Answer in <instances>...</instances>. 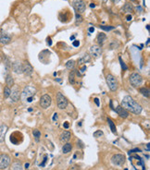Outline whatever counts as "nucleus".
<instances>
[{
  "instance_id": "obj_1",
  "label": "nucleus",
  "mask_w": 150,
  "mask_h": 170,
  "mask_svg": "<svg viewBox=\"0 0 150 170\" xmlns=\"http://www.w3.org/2000/svg\"><path fill=\"white\" fill-rule=\"evenodd\" d=\"M121 106L126 109L127 111H130L135 115H139L142 112V106L136 103L131 96H125L121 101Z\"/></svg>"
},
{
  "instance_id": "obj_2",
  "label": "nucleus",
  "mask_w": 150,
  "mask_h": 170,
  "mask_svg": "<svg viewBox=\"0 0 150 170\" xmlns=\"http://www.w3.org/2000/svg\"><path fill=\"white\" fill-rule=\"evenodd\" d=\"M35 93H36V90L33 87L27 86L24 88L23 92L21 93L20 98L23 102L32 103L33 101V97H34Z\"/></svg>"
},
{
  "instance_id": "obj_3",
  "label": "nucleus",
  "mask_w": 150,
  "mask_h": 170,
  "mask_svg": "<svg viewBox=\"0 0 150 170\" xmlns=\"http://www.w3.org/2000/svg\"><path fill=\"white\" fill-rule=\"evenodd\" d=\"M106 81H107V84L108 86V88L111 90V91H116L117 88H118V82H117L116 78L111 75V74H108L107 77H106Z\"/></svg>"
},
{
  "instance_id": "obj_4",
  "label": "nucleus",
  "mask_w": 150,
  "mask_h": 170,
  "mask_svg": "<svg viewBox=\"0 0 150 170\" xmlns=\"http://www.w3.org/2000/svg\"><path fill=\"white\" fill-rule=\"evenodd\" d=\"M57 104L59 109H65L68 105V100L61 93H57Z\"/></svg>"
},
{
  "instance_id": "obj_5",
  "label": "nucleus",
  "mask_w": 150,
  "mask_h": 170,
  "mask_svg": "<svg viewBox=\"0 0 150 170\" xmlns=\"http://www.w3.org/2000/svg\"><path fill=\"white\" fill-rule=\"evenodd\" d=\"M130 82L133 87H139L143 82V78L138 73H133L130 76Z\"/></svg>"
},
{
  "instance_id": "obj_6",
  "label": "nucleus",
  "mask_w": 150,
  "mask_h": 170,
  "mask_svg": "<svg viewBox=\"0 0 150 170\" xmlns=\"http://www.w3.org/2000/svg\"><path fill=\"white\" fill-rule=\"evenodd\" d=\"M72 6H73L74 9L79 13H83L85 10V3L83 0H73Z\"/></svg>"
},
{
  "instance_id": "obj_7",
  "label": "nucleus",
  "mask_w": 150,
  "mask_h": 170,
  "mask_svg": "<svg viewBox=\"0 0 150 170\" xmlns=\"http://www.w3.org/2000/svg\"><path fill=\"white\" fill-rule=\"evenodd\" d=\"M10 164V158L8 154L0 155V169H6Z\"/></svg>"
},
{
  "instance_id": "obj_8",
  "label": "nucleus",
  "mask_w": 150,
  "mask_h": 170,
  "mask_svg": "<svg viewBox=\"0 0 150 170\" xmlns=\"http://www.w3.org/2000/svg\"><path fill=\"white\" fill-rule=\"evenodd\" d=\"M51 103H52V100H51V97H50L48 94L43 95V96L41 97V99H40V105H41V107L44 108V109L48 108L50 106V104H51Z\"/></svg>"
},
{
  "instance_id": "obj_9",
  "label": "nucleus",
  "mask_w": 150,
  "mask_h": 170,
  "mask_svg": "<svg viewBox=\"0 0 150 170\" xmlns=\"http://www.w3.org/2000/svg\"><path fill=\"white\" fill-rule=\"evenodd\" d=\"M111 161L116 166H122L125 162V156L123 154H115L112 156Z\"/></svg>"
},
{
  "instance_id": "obj_10",
  "label": "nucleus",
  "mask_w": 150,
  "mask_h": 170,
  "mask_svg": "<svg viewBox=\"0 0 150 170\" xmlns=\"http://www.w3.org/2000/svg\"><path fill=\"white\" fill-rule=\"evenodd\" d=\"M115 111L117 112V114H118L120 118H122V119H126V118H128V116H129V112H128L126 109H124L122 106H117Z\"/></svg>"
},
{
  "instance_id": "obj_11",
  "label": "nucleus",
  "mask_w": 150,
  "mask_h": 170,
  "mask_svg": "<svg viewBox=\"0 0 150 170\" xmlns=\"http://www.w3.org/2000/svg\"><path fill=\"white\" fill-rule=\"evenodd\" d=\"M90 53L92 54V56H94L95 57H98L102 54V48L99 45H93L90 48Z\"/></svg>"
},
{
  "instance_id": "obj_12",
  "label": "nucleus",
  "mask_w": 150,
  "mask_h": 170,
  "mask_svg": "<svg viewBox=\"0 0 150 170\" xmlns=\"http://www.w3.org/2000/svg\"><path fill=\"white\" fill-rule=\"evenodd\" d=\"M12 69L13 71L17 73V74H20V73H23V65L19 62V61H16L12 64Z\"/></svg>"
},
{
  "instance_id": "obj_13",
  "label": "nucleus",
  "mask_w": 150,
  "mask_h": 170,
  "mask_svg": "<svg viewBox=\"0 0 150 170\" xmlns=\"http://www.w3.org/2000/svg\"><path fill=\"white\" fill-rule=\"evenodd\" d=\"M33 67L31 66V64L28 62H25V64L23 65V73L26 76H31L33 74Z\"/></svg>"
},
{
  "instance_id": "obj_14",
  "label": "nucleus",
  "mask_w": 150,
  "mask_h": 170,
  "mask_svg": "<svg viewBox=\"0 0 150 170\" xmlns=\"http://www.w3.org/2000/svg\"><path fill=\"white\" fill-rule=\"evenodd\" d=\"M10 98L12 100V102H18L19 100V97H20V93H19V89H14L13 91H11L10 93Z\"/></svg>"
},
{
  "instance_id": "obj_15",
  "label": "nucleus",
  "mask_w": 150,
  "mask_h": 170,
  "mask_svg": "<svg viewBox=\"0 0 150 170\" xmlns=\"http://www.w3.org/2000/svg\"><path fill=\"white\" fill-rule=\"evenodd\" d=\"M7 131H8V127L6 125H0V142H2L5 140Z\"/></svg>"
},
{
  "instance_id": "obj_16",
  "label": "nucleus",
  "mask_w": 150,
  "mask_h": 170,
  "mask_svg": "<svg viewBox=\"0 0 150 170\" xmlns=\"http://www.w3.org/2000/svg\"><path fill=\"white\" fill-rule=\"evenodd\" d=\"M10 37L7 34H5V33H2L1 34V36H0V43H2V44H4V45H7V44H8L9 42H10Z\"/></svg>"
},
{
  "instance_id": "obj_17",
  "label": "nucleus",
  "mask_w": 150,
  "mask_h": 170,
  "mask_svg": "<svg viewBox=\"0 0 150 170\" xmlns=\"http://www.w3.org/2000/svg\"><path fill=\"white\" fill-rule=\"evenodd\" d=\"M70 132H69V131H63L62 133H61V135H60V141H61V142H66L68 141L69 139H70Z\"/></svg>"
},
{
  "instance_id": "obj_18",
  "label": "nucleus",
  "mask_w": 150,
  "mask_h": 170,
  "mask_svg": "<svg viewBox=\"0 0 150 170\" xmlns=\"http://www.w3.org/2000/svg\"><path fill=\"white\" fill-rule=\"evenodd\" d=\"M90 60H91V56H90L89 55L85 54L83 57H81L80 59H78V63H79V64H83V63H87V62H89Z\"/></svg>"
},
{
  "instance_id": "obj_19",
  "label": "nucleus",
  "mask_w": 150,
  "mask_h": 170,
  "mask_svg": "<svg viewBox=\"0 0 150 170\" xmlns=\"http://www.w3.org/2000/svg\"><path fill=\"white\" fill-rule=\"evenodd\" d=\"M6 83L8 85V87H11L12 85L14 84V80H13V78H12V76H11L10 74H8V75H7Z\"/></svg>"
},
{
  "instance_id": "obj_20",
  "label": "nucleus",
  "mask_w": 150,
  "mask_h": 170,
  "mask_svg": "<svg viewBox=\"0 0 150 170\" xmlns=\"http://www.w3.org/2000/svg\"><path fill=\"white\" fill-rule=\"evenodd\" d=\"M107 39V36L106 34H103V33H100V34H97V40L98 42V44H103Z\"/></svg>"
},
{
  "instance_id": "obj_21",
  "label": "nucleus",
  "mask_w": 150,
  "mask_h": 170,
  "mask_svg": "<svg viewBox=\"0 0 150 170\" xmlns=\"http://www.w3.org/2000/svg\"><path fill=\"white\" fill-rule=\"evenodd\" d=\"M72 149V145L70 143H66L64 144V146L62 147V152L64 153H69Z\"/></svg>"
},
{
  "instance_id": "obj_22",
  "label": "nucleus",
  "mask_w": 150,
  "mask_h": 170,
  "mask_svg": "<svg viewBox=\"0 0 150 170\" xmlns=\"http://www.w3.org/2000/svg\"><path fill=\"white\" fill-rule=\"evenodd\" d=\"M140 93L147 98H149V90L146 87L144 88H140Z\"/></svg>"
},
{
  "instance_id": "obj_23",
  "label": "nucleus",
  "mask_w": 150,
  "mask_h": 170,
  "mask_svg": "<svg viewBox=\"0 0 150 170\" xmlns=\"http://www.w3.org/2000/svg\"><path fill=\"white\" fill-rule=\"evenodd\" d=\"M108 125H109V127H110V130H111V131H112L114 134H117L116 127H115L114 123L112 122V120H111V119H108Z\"/></svg>"
},
{
  "instance_id": "obj_24",
  "label": "nucleus",
  "mask_w": 150,
  "mask_h": 170,
  "mask_svg": "<svg viewBox=\"0 0 150 170\" xmlns=\"http://www.w3.org/2000/svg\"><path fill=\"white\" fill-rule=\"evenodd\" d=\"M122 10H124V12H132V11H133V7H132L131 4L126 3V4L124 5V7H123Z\"/></svg>"
},
{
  "instance_id": "obj_25",
  "label": "nucleus",
  "mask_w": 150,
  "mask_h": 170,
  "mask_svg": "<svg viewBox=\"0 0 150 170\" xmlns=\"http://www.w3.org/2000/svg\"><path fill=\"white\" fill-rule=\"evenodd\" d=\"M12 170H23L20 162H15V163L12 165Z\"/></svg>"
},
{
  "instance_id": "obj_26",
  "label": "nucleus",
  "mask_w": 150,
  "mask_h": 170,
  "mask_svg": "<svg viewBox=\"0 0 150 170\" xmlns=\"http://www.w3.org/2000/svg\"><path fill=\"white\" fill-rule=\"evenodd\" d=\"M10 93H11L10 88L8 87V86L5 87V89H4V97H5V98H8L9 95H10Z\"/></svg>"
},
{
  "instance_id": "obj_27",
  "label": "nucleus",
  "mask_w": 150,
  "mask_h": 170,
  "mask_svg": "<svg viewBox=\"0 0 150 170\" xmlns=\"http://www.w3.org/2000/svg\"><path fill=\"white\" fill-rule=\"evenodd\" d=\"M75 66V61L74 60H69L66 63V68L69 69H72Z\"/></svg>"
},
{
  "instance_id": "obj_28",
  "label": "nucleus",
  "mask_w": 150,
  "mask_h": 170,
  "mask_svg": "<svg viewBox=\"0 0 150 170\" xmlns=\"http://www.w3.org/2000/svg\"><path fill=\"white\" fill-rule=\"evenodd\" d=\"M33 136L35 137L36 141H39V138L41 137V133H40V131H39L38 130H34L33 131Z\"/></svg>"
},
{
  "instance_id": "obj_29",
  "label": "nucleus",
  "mask_w": 150,
  "mask_h": 170,
  "mask_svg": "<svg viewBox=\"0 0 150 170\" xmlns=\"http://www.w3.org/2000/svg\"><path fill=\"white\" fill-rule=\"evenodd\" d=\"M100 28H101L102 30H105V31H110V30L114 29L113 26H104V25H101Z\"/></svg>"
},
{
  "instance_id": "obj_30",
  "label": "nucleus",
  "mask_w": 150,
  "mask_h": 170,
  "mask_svg": "<svg viewBox=\"0 0 150 170\" xmlns=\"http://www.w3.org/2000/svg\"><path fill=\"white\" fill-rule=\"evenodd\" d=\"M69 81L71 84H74V73H70L69 74Z\"/></svg>"
},
{
  "instance_id": "obj_31",
  "label": "nucleus",
  "mask_w": 150,
  "mask_h": 170,
  "mask_svg": "<svg viewBox=\"0 0 150 170\" xmlns=\"http://www.w3.org/2000/svg\"><path fill=\"white\" fill-rule=\"evenodd\" d=\"M101 136H103V132L101 130H97L94 133V137H96V138H98V137Z\"/></svg>"
},
{
  "instance_id": "obj_32",
  "label": "nucleus",
  "mask_w": 150,
  "mask_h": 170,
  "mask_svg": "<svg viewBox=\"0 0 150 170\" xmlns=\"http://www.w3.org/2000/svg\"><path fill=\"white\" fill-rule=\"evenodd\" d=\"M119 62H120V65H121V68H124V69H127V66H126V65H125V63H124V62H123V61H122V59H121V57H119Z\"/></svg>"
},
{
  "instance_id": "obj_33",
  "label": "nucleus",
  "mask_w": 150,
  "mask_h": 170,
  "mask_svg": "<svg viewBox=\"0 0 150 170\" xmlns=\"http://www.w3.org/2000/svg\"><path fill=\"white\" fill-rule=\"evenodd\" d=\"M87 69V68H86V66H83V68L80 69V71L78 72V74H81V75H83V74H84V72H85V70Z\"/></svg>"
},
{
  "instance_id": "obj_34",
  "label": "nucleus",
  "mask_w": 150,
  "mask_h": 170,
  "mask_svg": "<svg viewBox=\"0 0 150 170\" xmlns=\"http://www.w3.org/2000/svg\"><path fill=\"white\" fill-rule=\"evenodd\" d=\"M76 19H77V22L82 21V16L80 14H78V12H76Z\"/></svg>"
},
{
  "instance_id": "obj_35",
  "label": "nucleus",
  "mask_w": 150,
  "mask_h": 170,
  "mask_svg": "<svg viewBox=\"0 0 150 170\" xmlns=\"http://www.w3.org/2000/svg\"><path fill=\"white\" fill-rule=\"evenodd\" d=\"M72 45H73V46H79L80 45V42L78 40H74Z\"/></svg>"
},
{
  "instance_id": "obj_36",
  "label": "nucleus",
  "mask_w": 150,
  "mask_h": 170,
  "mask_svg": "<svg viewBox=\"0 0 150 170\" xmlns=\"http://www.w3.org/2000/svg\"><path fill=\"white\" fill-rule=\"evenodd\" d=\"M95 102L97 104V105H99V101H98V98H95Z\"/></svg>"
},
{
  "instance_id": "obj_37",
  "label": "nucleus",
  "mask_w": 150,
  "mask_h": 170,
  "mask_svg": "<svg viewBox=\"0 0 150 170\" xmlns=\"http://www.w3.org/2000/svg\"><path fill=\"white\" fill-rule=\"evenodd\" d=\"M63 126H64V128H65V129H68V128H69V123H68V122H65Z\"/></svg>"
},
{
  "instance_id": "obj_38",
  "label": "nucleus",
  "mask_w": 150,
  "mask_h": 170,
  "mask_svg": "<svg viewBox=\"0 0 150 170\" xmlns=\"http://www.w3.org/2000/svg\"><path fill=\"white\" fill-rule=\"evenodd\" d=\"M135 152H140V150H139V149H135V150L130 151V153H135Z\"/></svg>"
},
{
  "instance_id": "obj_39",
  "label": "nucleus",
  "mask_w": 150,
  "mask_h": 170,
  "mask_svg": "<svg viewBox=\"0 0 150 170\" xmlns=\"http://www.w3.org/2000/svg\"><path fill=\"white\" fill-rule=\"evenodd\" d=\"M111 1H112V2H113L114 4H118V3H119V2L120 0H111Z\"/></svg>"
},
{
  "instance_id": "obj_40",
  "label": "nucleus",
  "mask_w": 150,
  "mask_h": 170,
  "mask_svg": "<svg viewBox=\"0 0 150 170\" xmlns=\"http://www.w3.org/2000/svg\"><path fill=\"white\" fill-rule=\"evenodd\" d=\"M127 20H132V16H131V15H128V16H127Z\"/></svg>"
},
{
  "instance_id": "obj_41",
  "label": "nucleus",
  "mask_w": 150,
  "mask_h": 170,
  "mask_svg": "<svg viewBox=\"0 0 150 170\" xmlns=\"http://www.w3.org/2000/svg\"><path fill=\"white\" fill-rule=\"evenodd\" d=\"M94 31H95V29H94V28H90V29H89V32H90V33H93Z\"/></svg>"
},
{
  "instance_id": "obj_42",
  "label": "nucleus",
  "mask_w": 150,
  "mask_h": 170,
  "mask_svg": "<svg viewBox=\"0 0 150 170\" xmlns=\"http://www.w3.org/2000/svg\"><path fill=\"white\" fill-rule=\"evenodd\" d=\"M57 115H58V114H54V118H53V119H54V120L58 118V116H57Z\"/></svg>"
},
{
  "instance_id": "obj_43",
  "label": "nucleus",
  "mask_w": 150,
  "mask_h": 170,
  "mask_svg": "<svg viewBox=\"0 0 150 170\" xmlns=\"http://www.w3.org/2000/svg\"><path fill=\"white\" fill-rule=\"evenodd\" d=\"M25 167H26V168L29 167V164H26V165H25Z\"/></svg>"
},
{
  "instance_id": "obj_44",
  "label": "nucleus",
  "mask_w": 150,
  "mask_h": 170,
  "mask_svg": "<svg viewBox=\"0 0 150 170\" xmlns=\"http://www.w3.org/2000/svg\"><path fill=\"white\" fill-rule=\"evenodd\" d=\"M102 1H104V2H106V1H107V0H102Z\"/></svg>"
},
{
  "instance_id": "obj_45",
  "label": "nucleus",
  "mask_w": 150,
  "mask_h": 170,
  "mask_svg": "<svg viewBox=\"0 0 150 170\" xmlns=\"http://www.w3.org/2000/svg\"><path fill=\"white\" fill-rule=\"evenodd\" d=\"M0 63H1V58H0Z\"/></svg>"
}]
</instances>
